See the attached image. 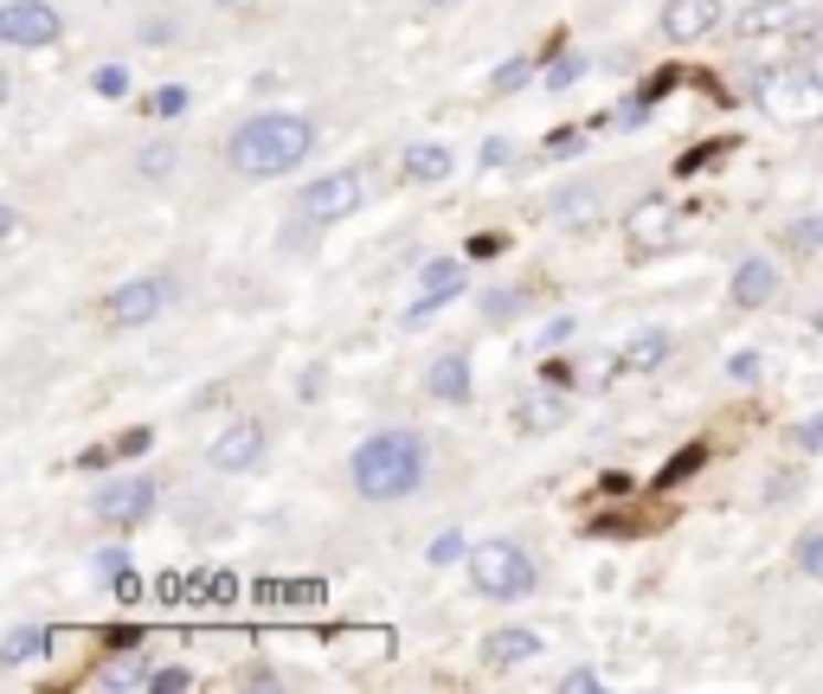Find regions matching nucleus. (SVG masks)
Here are the masks:
<instances>
[{
  "instance_id": "f257e3e1",
  "label": "nucleus",
  "mask_w": 823,
  "mask_h": 694,
  "mask_svg": "<svg viewBox=\"0 0 823 694\" xmlns=\"http://www.w3.org/2000/svg\"><path fill=\"white\" fill-rule=\"evenodd\" d=\"M309 148H316V122H309V116L264 110V116H252V122L232 129L225 161H232V174H245V181H277V174H290V168L309 161Z\"/></svg>"
},
{
  "instance_id": "f03ea898",
  "label": "nucleus",
  "mask_w": 823,
  "mask_h": 694,
  "mask_svg": "<svg viewBox=\"0 0 823 694\" xmlns=\"http://www.w3.org/2000/svg\"><path fill=\"white\" fill-rule=\"evenodd\" d=\"M348 476H354L361 502H406L412 489L425 482V438L418 431H374L354 450Z\"/></svg>"
},
{
  "instance_id": "7ed1b4c3",
  "label": "nucleus",
  "mask_w": 823,
  "mask_h": 694,
  "mask_svg": "<svg viewBox=\"0 0 823 694\" xmlns=\"http://www.w3.org/2000/svg\"><path fill=\"white\" fill-rule=\"evenodd\" d=\"M470 585H477L483 598H527V591H534V559H527L515 541L470 547Z\"/></svg>"
},
{
  "instance_id": "20e7f679",
  "label": "nucleus",
  "mask_w": 823,
  "mask_h": 694,
  "mask_svg": "<svg viewBox=\"0 0 823 694\" xmlns=\"http://www.w3.org/2000/svg\"><path fill=\"white\" fill-rule=\"evenodd\" d=\"M361 200H367V181H361L354 168H341V174H322V181L302 186L297 213L309 225H335V220H348V213H361Z\"/></svg>"
},
{
  "instance_id": "39448f33",
  "label": "nucleus",
  "mask_w": 823,
  "mask_h": 694,
  "mask_svg": "<svg viewBox=\"0 0 823 694\" xmlns=\"http://www.w3.org/2000/svg\"><path fill=\"white\" fill-rule=\"evenodd\" d=\"M168 296H174L168 277H129V284L104 302V322H110V329H142V322H154V316L168 309Z\"/></svg>"
},
{
  "instance_id": "423d86ee",
  "label": "nucleus",
  "mask_w": 823,
  "mask_h": 694,
  "mask_svg": "<svg viewBox=\"0 0 823 694\" xmlns=\"http://www.w3.org/2000/svg\"><path fill=\"white\" fill-rule=\"evenodd\" d=\"M65 33V20L45 7V0H7L0 7V39L13 45V52H33V45H52V39Z\"/></svg>"
},
{
  "instance_id": "0eeeda50",
  "label": "nucleus",
  "mask_w": 823,
  "mask_h": 694,
  "mask_svg": "<svg viewBox=\"0 0 823 694\" xmlns=\"http://www.w3.org/2000/svg\"><path fill=\"white\" fill-rule=\"evenodd\" d=\"M154 502H161V489H154L149 476H129V482H104V489H97V514H104L110 527H136V521H149Z\"/></svg>"
},
{
  "instance_id": "6e6552de",
  "label": "nucleus",
  "mask_w": 823,
  "mask_h": 694,
  "mask_svg": "<svg viewBox=\"0 0 823 694\" xmlns=\"http://www.w3.org/2000/svg\"><path fill=\"white\" fill-rule=\"evenodd\" d=\"M264 457V425L258 418H238V425H225L220 438H213V450H206V463L220 476H238V470H252Z\"/></svg>"
},
{
  "instance_id": "1a4fd4ad",
  "label": "nucleus",
  "mask_w": 823,
  "mask_h": 694,
  "mask_svg": "<svg viewBox=\"0 0 823 694\" xmlns=\"http://www.w3.org/2000/svg\"><path fill=\"white\" fill-rule=\"evenodd\" d=\"M566 412H573V386H534L522 405H515V431H527V438H541V431H560Z\"/></svg>"
},
{
  "instance_id": "9d476101",
  "label": "nucleus",
  "mask_w": 823,
  "mask_h": 694,
  "mask_svg": "<svg viewBox=\"0 0 823 694\" xmlns=\"http://www.w3.org/2000/svg\"><path fill=\"white\" fill-rule=\"evenodd\" d=\"M534 656H541V637L522 630V623H502V630L483 637V669H495V675H509V669H522Z\"/></svg>"
},
{
  "instance_id": "9b49d317",
  "label": "nucleus",
  "mask_w": 823,
  "mask_h": 694,
  "mask_svg": "<svg viewBox=\"0 0 823 694\" xmlns=\"http://www.w3.org/2000/svg\"><path fill=\"white\" fill-rule=\"evenodd\" d=\"M418 284H425V302L406 309V322H425L431 309H445L450 296H463V257H431V264L418 270Z\"/></svg>"
},
{
  "instance_id": "f8f14e48",
  "label": "nucleus",
  "mask_w": 823,
  "mask_h": 694,
  "mask_svg": "<svg viewBox=\"0 0 823 694\" xmlns=\"http://www.w3.org/2000/svg\"><path fill=\"white\" fill-rule=\"evenodd\" d=\"M624 232H631V245H637V252H663V245H670V232H675L670 200H663V193L637 200V206H631V220H624Z\"/></svg>"
},
{
  "instance_id": "ddd939ff",
  "label": "nucleus",
  "mask_w": 823,
  "mask_h": 694,
  "mask_svg": "<svg viewBox=\"0 0 823 694\" xmlns=\"http://www.w3.org/2000/svg\"><path fill=\"white\" fill-rule=\"evenodd\" d=\"M720 26V0H670L663 7V33L670 39H708Z\"/></svg>"
},
{
  "instance_id": "4468645a",
  "label": "nucleus",
  "mask_w": 823,
  "mask_h": 694,
  "mask_svg": "<svg viewBox=\"0 0 823 694\" xmlns=\"http://www.w3.org/2000/svg\"><path fill=\"white\" fill-rule=\"evenodd\" d=\"M425 386H431V399H438V405H463V399H470V354H463V348L438 354L431 373H425Z\"/></svg>"
},
{
  "instance_id": "2eb2a0df",
  "label": "nucleus",
  "mask_w": 823,
  "mask_h": 694,
  "mask_svg": "<svg viewBox=\"0 0 823 694\" xmlns=\"http://www.w3.org/2000/svg\"><path fill=\"white\" fill-rule=\"evenodd\" d=\"M772 296H779L772 257H740V270H734V302H740V309H759V302H772Z\"/></svg>"
},
{
  "instance_id": "dca6fc26",
  "label": "nucleus",
  "mask_w": 823,
  "mask_h": 694,
  "mask_svg": "<svg viewBox=\"0 0 823 694\" xmlns=\"http://www.w3.org/2000/svg\"><path fill=\"white\" fill-rule=\"evenodd\" d=\"M798 26V7L791 0H752L740 13V39H772V33H791Z\"/></svg>"
},
{
  "instance_id": "f3484780",
  "label": "nucleus",
  "mask_w": 823,
  "mask_h": 694,
  "mask_svg": "<svg viewBox=\"0 0 823 694\" xmlns=\"http://www.w3.org/2000/svg\"><path fill=\"white\" fill-rule=\"evenodd\" d=\"M554 220L573 225V232L599 225V186H566V193H554Z\"/></svg>"
},
{
  "instance_id": "a211bd4d",
  "label": "nucleus",
  "mask_w": 823,
  "mask_h": 694,
  "mask_svg": "<svg viewBox=\"0 0 823 694\" xmlns=\"http://www.w3.org/2000/svg\"><path fill=\"white\" fill-rule=\"evenodd\" d=\"M450 168H457V154L445 142H418L406 148V181H445Z\"/></svg>"
},
{
  "instance_id": "6ab92c4d",
  "label": "nucleus",
  "mask_w": 823,
  "mask_h": 694,
  "mask_svg": "<svg viewBox=\"0 0 823 694\" xmlns=\"http://www.w3.org/2000/svg\"><path fill=\"white\" fill-rule=\"evenodd\" d=\"M39 650H52V630H39V623H20V630H7V643H0V662H7V669H20V662H33Z\"/></svg>"
},
{
  "instance_id": "aec40b11",
  "label": "nucleus",
  "mask_w": 823,
  "mask_h": 694,
  "mask_svg": "<svg viewBox=\"0 0 823 694\" xmlns=\"http://www.w3.org/2000/svg\"><path fill=\"white\" fill-rule=\"evenodd\" d=\"M663 354H670V334H656V329H650V334H637V341H631V354H624L618 366H624V373H643V366H656Z\"/></svg>"
},
{
  "instance_id": "412c9836",
  "label": "nucleus",
  "mask_w": 823,
  "mask_h": 694,
  "mask_svg": "<svg viewBox=\"0 0 823 694\" xmlns=\"http://www.w3.org/2000/svg\"><path fill=\"white\" fill-rule=\"evenodd\" d=\"M785 245L798 257H811V252H823V220L817 213H804V220H791V232H785Z\"/></svg>"
},
{
  "instance_id": "4be33fe9",
  "label": "nucleus",
  "mask_w": 823,
  "mask_h": 694,
  "mask_svg": "<svg viewBox=\"0 0 823 694\" xmlns=\"http://www.w3.org/2000/svg\"><path fill=\"white\" fill-rule=\"evenodd\" d=\"M136 174L142 181H161V174H174V142H149L136 154Z\"/></svg>"
},
{
  "instance_id": "5701e85b",
  "label": "nucleus",
  "mask_w": 823,
  "mask_h": 694,
  "mask_svg": "<svg viewBox=\"0 0 823 694\" xmlns=\"http://www.w3.org/2000/svg\"><path fill=\"white\" fill-rule=\"evenodd\" d=\"M702 463H708V444H688V450H682L675 463H663V476H656V489H670V482H682V476H695Z\"/></svg>"
},
{
  "instance_id": "b1692460",
  "label": "nucleus",
  "mask_w": 823,
  "mask_h": 694,
  "mask_svg": "<svg viewBox=\"0 0 823 694\" xmlns=\"http://www.w3.org/2000/svg\"><path fill=\"white\" fill-rule=\"evenodd\" d=\"M527 77H534V58H509V65H495L489 90H495V97H509V90H522Z\"/></svg>"
},
{
  "instance_id": "393cba45",
  "label": "nucleus",
  "mask_w": 823,
  "mask_h": 694,
  "mask_svg": "<svg viewBox=\"0 0 823 694\" xmlns=\"http://www.w3.org/2000/svg\"><path fill=\"white\" fill-rule=\"evenodd\" d=\"M579 77H586V58H579V52H566V58H554V65H547V90H573Z\"/></svg>"
},
{
  "instance_id": "a878e982",
  "label": "nucleus",
  "mask_w": 823,
  "mask_h": 694,
  "mask_svg": "<svg viewBox=\"0 0 823 694\" xmlns=\"http://www.w3.org/2000/svg\"><path fill=\"white\" fill-rule=\"evenodd\" d=\"M522 302H527L522 290H489L483 296V316H489V322H509V316H522Z\"/></svg>"
},
{
  "instance_id": "bb28decb",
  "label": "nucleus",
  "mask_w": 823,
  "mask_h": 694,
  "mask_svg": "<svg viewBox=\"0 0 823 694\" xmlns=\"http://www.w3.org/2000/svg\"><path fill=\"white\" fill-rule=\"evenodd\" d=\"M798 573H811V579H823V527H811V534L798 541Z\"/></svg>"
},
{
  "instance_id": "cd10ccee",
  "label": "nucleus",
  "mask_w": 823,
  "mask_h": 694,
  "mask_svg": "<svg viewBox=\"0 0 823 694\" xmlns=\"http://www.w3.org/2000/svg\"><path fill=\"white\" fill-rule=\"evenodd\" d=\"M149 688L181 694V688H193V669H181V662H168V669H149Z\"/></svg>"
},
{
  "instance_id": "c85d7f7f",
  "label": "nucleus",
  "mask_w": 823,
  "mask_h": 694,
  "mask_svg": "<svg viewBox=\"0 0 823 694\" xmlns=\"http://www.w3.org/2000/svg\"><path fill=\"white\" fill-rule=\"evenodd\" d=\"M97 688H149V675H142V669H129V662H116V669H104V675H97Z\"/></svg>"
},
{
  "instance_id": "c756f323",
  "label": "nucleus",
  "mask_w": 823,
  "mask_h": 694,
  "mask_svg": "<svg viewBox=\"0 0 823 694\" xmlns=\"http://www.w3.org/2000/svg\"><path fill=\"white\" fill-rule=\"evenodd\" d=\"M90 90H97V97H122V90H129V72H122V65H97Z\"/></svg>"
},
{
  "instance_id": "7c9ffc66",
  "label": "nucleus",
  "mask_w": 823,
  "mask_h": 694,
  "mask_svg": "<svg viewBox=\"0 0 823 694\" xmlns=\"http://www.w3.org/2000/svg\"><path fill=\"white\" fill-rule=\"evenodd\" d=\"M599 688H605L599 669H566L560 675V694H599Z\"/></svg>"
},
{
  "instance_id": "2f4dec72",
  "label": "nucleus",
  "mask_w": 823,
  "mask_h": 694,
  "mask_svg": "<svg viewBox=\"0 0 823 694\" xmlns=\"http://www.w3.org/2000/svg\"><path fill=\"white\" fill-rule=\"evenodd\" d=\"M188 104H193L188 84H161V90H154V116H181Z\"/></svg>"
},
{
  "instance_id": "473e14b6",
  "label": "nucleus",
  "mask_w": 823,
  "mask_h": 694,
  "mask_svg": "<svg viewBox=\"0 0 823 694\" xmlns=\"http://www.w3.org/2000/svg\"><path fill=\"white\" fill-rule=\"evenodd\" d=\"M463 553H470V547H463V534H450V527H445V534L431 541V553H425V559H431V566H450V559H463Z\"/></svg>"
},
{
  "instance_id": "72a5a7b5",
  "label": "nucleus",
  "mask_w": 823,
  "mask_h": 694,
  "mask_svg": "<svg viewBox=\"0 0 823 694\" xmlns=\"http://www.w3.org/2000/svg\"><path fill=\"white\" fill-rule=\"evenodd\" d=\"M97 573H104V579H122V573H129V553H122V547H104V553H97Z\"/></svg>"
},
{
  "instance_id": "f704fd0d",
  "label": "nucleus",
  "mask_w": 823,
  "mask_h": 694,
  "mask_svg": "<svg viewBox=\"0 0 823 694\" xmlns=\"http://www.w3.org/2000/svg\"><path fill=\"white\" fill-rule=\"evenodd\" d=\"M791 444H798V450H823V418H804V425L791 431Z\"/></svg>"
},
{
  "instance_id": "c9c22d12",
  "label": "nucleus",
  "mask_w": 823,
  "mask_h": 694,
  "mask_svg": "<svg viewBox=\"0 0 823 694\" xmlns=\"http://www.w3.org/2000/svg\"><path fill=\"white\" fill-rule=\"evenodd\" d=\"M643 116H650V97H631V104H618V110H611V122H624V129H631V122H643Z\"/></svg>"
},
{
  "instance_id": "e433bc0d",
  "label": "nucleus",
  "mask_w": 823,
  "mask_h": 694,
  "mask_svg": "<svg viewBox=\"0 0 823 694\" xmlns=\"http://www.w3.org/2000/svg\"><path fill=\"white\" fill-rule=\"evenodd\" d=\"M798 52H823V13H817V20H804V26H798Z\"/></svg>"
},
{
  "instance_id": "4c0bfd02",
  "label": "nucleus",
  "mask_w": 823,
  "mask_h": 694,
  "mask_svg": "<svg viewBox=\"0 0 823 694\" xmlns=\"http://www.w3.org/2000/svg\"><path fill=\"white\" fill-rule=\"evenodd\" d=\"M759 354H734V361H727V373H734V380H759Z\"/></svg>"
},
{
  "instance_id": "58836bf2",
  "label": "nucleus",
  "mask_w": 823,
  "mask_h": 694,
  "mask_svg": "<svg viewBox=\"0 0 823 694\" xmlns=\"http://www.w3.org/2000/svg\"><path fill=\"white\" fill-rule=\"evenodd\" d=\"M483 168H509V142H502V136H489V142H483Z\"/></svg>"
},
{
  "instance_id": "ea45409f",
  "label": "nucleus",
  "mask_w": 823,
  "mask_h": 694,
  "mask_svg": "<svg viewBox=\"0 0 823 694\" xmlns=\"http://www.w3.org/2000/svg\"><path fill=\"white\" fill-rule=\"evenodd\" d=\"M573 148H579V129H554L547 136V154H573Z\"/></svg>"
},
{
  "instance_id": "a19ab883",
  "label": "nucleus",
  "mask_w": 823,
  "mask_h": 694,
  "mask_svg": "<svg viewBox=\"0 0 823 694\" xmlns=\"http://www.w3.org/2000/svg\"><path fill=\"white\" fill-rule=\"evenodd\" d=\"M149 450V431H129V438H116V457H142Z\"/></svg>"
},
{
  "instance_id": "79ce46f5",
  "label": "nucleus",
  "mask_w": 823,
  "mask_h": 694,
  "mask_svg": "<svg viewBox=\"0 0 823 694\" xmlns=\"http://www.w3.org/2000/svg\"><path fill=\"white\" fill-rule=\"evenodd\" d=\"M566 334H573V316H554V322H547V334H541V341H547V348H560Z\"/></svg>"
},
{
  "instance_id": "37998d69",
  "label": "nucleus",
  "mask_w": 823,
  "mask_h": 694,
  "mask_svg": "<svg viewBox=\"0 0 823 694\" xmlns=\"http://www.w3.org/2000/svg\"><path fill=\"white\" fill-rule=\"evenodd\" d=\"M168 39H174V26H168V20H149V26H142V45H168Z\"/></svg>"
},
{
  "instance_id": "c03bdc74",
  "label": "nucleus",
  "mask_w": 823,
  "mask_h": 694,
  "mask_svg": "<svg viewBox=\"0 0 823 694\" xmlns=\"http://www.w3.org/2000/svg\"><path fill=\"white\" fill-rule=\"evenodd\" d=\"M425 7H450V0H425Z\"/></svg>"
},
{
  "instance_id": "a18cd8bd",
  "label": "nucleus",
  "mask_w": 823,
  "mask_h": 694,
  "mask_svg": "<svg viewBox=\"0 0 823 694\" xmlns=\"http://www.w3.org/2000/svg\"><path fill=\"white\" fill-rule=\"evenodd\" d=\"M220 7H238V0H220Z\"/></svg>"
},
{
  "instance_id": "49530a36",
  "label": "nucleus",
  "mask_w": 823,
  "mask_h": 694,
  "mask_svg": "<svg viewBox=\"0 0 823 694\" xmlns=\"http://www.w3.org/2000/svg\"><path fill=\"white\" fill-rule=\"evenodd\" d=\"M817 329H823V309H817Z\"/></svg>"
}]
</instances>
